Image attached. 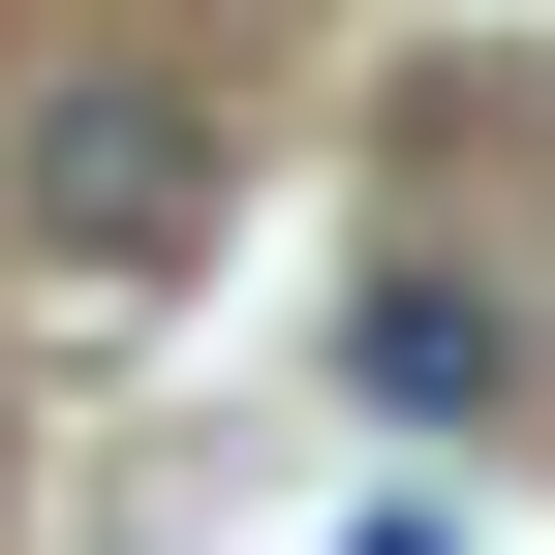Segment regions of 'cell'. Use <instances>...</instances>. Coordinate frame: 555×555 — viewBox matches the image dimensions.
I'll return each instance as SVG.
<instances>
[{
	"label": "cell",
	"instance_id": "obj_1",
	"mask_svg": "<svg viewBox=\"0 0 555 555\" xmlns=\"http://www.w3.org/2000/svg\"><path fill=\"white\" fill-rule=\"evenodd\" d=\"M0 217H31L62 278H185V247H217V93H185V62H31Z\"/></svg>",
	"mask_w": 555,
	"mask_h": 555
},
{
	"label": "cell",
	"instance_id": "obj_2",
	"mask_svg": "<svg viewBox=\"0 0 555 555\" xmlns=\"http://www.w3.org/2000/svg\"><path fill=\"white\" fill-rule=\"evenodd\" d=\"M339 371H371L401 433H494V401H525V309H494V278H371V309H339Z\"/></svg>",
	"mask_w": 555,
	"mask_h": 555
}]
</instances>
